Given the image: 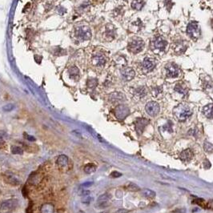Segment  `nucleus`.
Listing matches in <instances>:
<instances>
[{
    "label": "nucleus",
    "mask_w": 213,
    "mask_h": 213,
    "mask_svg": "<svg viewBox=\"0 0 213 213\" xmlns=\"http://www.w3.org/2000/svg\"><path fill=\"white\" fill-rule=\"evenodd\" d=\"M173 115L180 122H184L192 115V109L186 104H179L173 109Z\"/></svg>",
    "instance_id": "f257e3e1"
},
{
    "label": "nucleus",
    "mask_w": 213,
    "mask_h": 213,
    "mask_svg": "<svg viewBox=\"0 0 213 213\" xmlns=\"http://www.w3.org/2000/svg\"><path fill=\"white\" fill-rule=\"evenodd\" d=\"M75 36L78 41H86L91 38V28L88 25L80 24L75 27Z\"/></svg>",
    "instance_id": "f03ea898"
},
{
    "label": "nucleus",
    "mask_w": 213,
    "mask_h": 213,
    "mask_svg": "<svg viewBox=\"0 0 213 213\" xmlns=\"http://www.w3.org/2000/svg\"><path fill=\"white\" fill-rule=\"evenodd\" d=\"M144 48V41L139 37L132 38L128 43V49L133 54H138L141 52Z\"/></svg>",
    "instance_id": "7ed1b4c3"
},
{
    "label": "nucleus",
    "mask_w": 213,
    "mask_h": 213,
    "mask_svg": "<svg viewBox=\"0 0 213 213\" xmlns=\"http://www.w3.org/2000/svg\"><path fill=\"white\" fill-rule=\"evenodd\" d=\"M186 32H187V35L189 36L190 39H191L192 40L196 41L200 38L201 35V31L199 24L196 22H189L188 25L187 26V29H186Z\"/></svg>",
    "instance_id": "20e7f679"
},
{
    "label": "nucleus",
    "mask_w": 213,
    "mask_h": 213,
    "mask_svg": "<svg viewBox=\"0 0 213 213\" xmlns=\"http://www.w3.org/2000/svg\"><path fill=\"white\" fill-rule=\"evenodd\" d=\"M167 46V42L162 36H157L152 40V47L154 50L157 52H163Z\"/></svg>",
    "instance_id": "39448f33"
},
{
    "label": "nucleus",
    "mask_w": 213,
    "mask_h": 213,
    "mask_svg": "<svg viewBox=\"0 0 213 213\" xmlns=\"http://www.w3.org/2000/svg\"><path fill=\"white\" fill-rule=\"evenodd\" d=\"M165 71H166V75L167 78H176L179 77L180 74V69L178 65L176 63H167L165 66Z\"/></svg>",
    "instance_id": "423d86ee"
},
{
    "label": "nucleus",
    "mask_w": 213,
    "mask_h": 213,
    "mask_svg": "<svg viewBox=\"0 0 213 213\" xmlns=\"http://www.w3.org/2000/svg\"><path fill=\"white\" fill-rule=\"evenodd\" d=\"M114 113L117 119H124L130 114V109L128 106L120 104L119 106L116 107V109L114 111Z\"/></svg>",
    "instance_id": "0eeeda50"
},
{
    "label": "nucleus",
    "mask_w": 213,
    "mask_h": 213,
    "mask_svg": "<svg viewBox=\"0 0 213 213\" xmlns=\"http://www.w3.org/2000/svg\"><path fill=\"white\" fill-rule=\"evenodd\" d=\"M146 112L151 117H155L160 112V105L155 101H151L146 104L145 107Z\"/></svg>",
    "instance_id": "6e6552de"
},
{
    "label": "nucleus",
    "mask_w": 213,
    "mask_h": 213,
    "mask_svg": "<svg viewBox=\"0 0 213 213\" xmlns=\"http://www.w3.org/2000/svg\"><path fill=\"white\" fill-rule=\"evenodd\" d=\"M156 61L155 59L151 58V57H146L144 60V61H143L142 67H143V69L145 71L149 72L151 71L156 67Z\"/></svg>",
    "instance_id": "1a4fd4ad"
},
{
    "label": "nucleus",
    "mask_w": 213,
    "mask_h": 213,
    "mask_svg": "<svg viewBox=\"0 0 213 213\" xmlns=\"http://www.w3.org/2000/svg\"><path fill=\"white\" fill-rule=\"evenodd\" d=\"M107 60L106 57L104 56L103 54L98 53L95 54L94 56L92 57L91 63L95 67H103L106 64Z\"/></svg>",
    "instance_id": "9d476101"
},
{
    "label": "nucleus",
    "mask_w": 213,
    "mask_h": 213,
    "mask_svg": "<svg viewBox=\"0 0 213 213\" xmlns=\"http://www.w3.org/2000/svg\"><path fill=\"white\" fill-rule=\"evenodd\" d=\"M135 75V72L131 67H124L121 70V76L126 81H130L134 78Z\"/></svg>",
    "instance_id": "9b49d317"
},
{
    "label": "nucleus",
    "mask_w": 213,
    "mask_h": 213,
    "mask_svg": "<svg viewBox=\"0 0 213 213\" xmlns=\"http://www.w3.org/2000/svg\"><path fill=\"white\" fill-rule=\"evenodd\" d=\"M187 43H185L184 41L179 40L176 42V43L174 44V50L175 52L179 54L184 53L185 50H187Z\"/></svg>",
    "instance_id": "f8f14e48"
},
{
    "label": "nucleus",
    "mask_w": 213,
    "mask_h": 213,
    "mask_svg": "<svg viewBox=\"0 0 213 213\" xmlns=\"http://www.w3.org/2000/svg\"><path fill=\"white\" fill-rule=\"evenodd\" d=\"M179 158L184 162H189L193 158V152L191 149H185L179 155Z\"/></svg>",
    "instance_id": "ddd939ff"
},
{
    "label": "nucleus",
    "mask_w": 213,
    "mask_h": 213,
    "mask_svg": "<svg viewBox=\"0 0 213 213\" xmlns=\"http://www.w3.org/2000/svg\"><path fill=\"white\" fill-rule=\"evenodd\" d=\"M149 121L147 120V119H143V118H140V119H138L136 120L135 122V126H136V132H139V134H141L144 129L145 128V127L148 124Z\"/></svg>",
    "instance_id": "4468645a"
},
{
    "label": "nucleus",
    "mask_w": 213,
    "mask_h": 213,
    "mask_svg": "<svg viewBox=\"0 0 213 213\" xmlns=\"http://www.w3.org/2000/svg\"><path fill=\"white\" fill-rule=\"evenodd\" d=\"M97 205L100 208H104L109 205V197L107 194H104L98 198Z\"/></svg>",
    "instance_id": "2eb2a0df"
},
{
    "label": "nucleus",
    "mask_w": 213,
    "mask_h": 213,
    "mask_svg": "<svg viewBox=\"0 0 213 213\" xmlns=\"http://www.w3.org/2000/svg\"><path fill=\"white\" fill-rule=\"evenodd\" d=\"M17 204L18 203H17V201L15 200H10L4 201L1 204L0 208L3 209V210H5V209H12V208L15 207Z\"/></svg>",
    "instance_id": "dca6fc26"
},
{
    "label": "nucleus",
    "mask_w": 213,
    "mask_h": 213,
    "mask_svg": "<svg viewBox=\"0 0 213 213\" xmlns=\"http://www.w3.org/2000/svg\"><path fill=\"white\" fill-rule=\"evenodd\" d=\"M69 75L70 77L73 78L74 80H77L78 78L80 77V72L79 70L75 66L71 67V68L69 69Z\"/></svg>",
    "instance_id": "f3484780"
},
{
    "label": "nucleus",
    "mask_w": 213,
    "mask_h": 213,
    "mask_svg": "<svg viewBox=\"0 0 213 213\" xmlns=\"http://www.w3.org/2000/svg\"><path fill=\"white\" fill-rule=\"evenodd\" d=\"M124 98H125V96L122 93H120V92H114L112 94L110 95L109 99L111 102L115 103V102H118V101L123 100Z\"/></svg>",
    "instance_id": "a211bd4d"
},
{
    "label": "nucleus",
    "mask_w": 213,
    "mask_h": 213,
    "mask_svg": "<svg viewBox=\"0 0 213 213\" xmlns=\"http://www.w3.org/2000/svg\"><path fill=\"white\" fill-rule=\"evenodd\" d=\"M175 91L179 93L180 95H184V96L187 95L188 92V88H186L184 84H182V83H177L175 86Z\"/></svg>",
    "instance_id": "6ab92c4d"
},
{
    "label": "nucleus",
    "mask_w": 213,
    "mask_h": 213,
    "mask_svg": "<svg viewBox=\"0 0 213 213\" xmlns=\"http://www.w3.org/2000/svg\"><path fill=\"white\" fill-rule=\"evenodd\" d=\"M144 0H133L132 3V7L135 11H140L144 6Z\"/></svg>",
    "instance_id": "aec40b11"
},
{
    "label": "nucleus",
    "mask_w": 213,
    "mask_h": 213,
    "mask_svg": "<svg viewBox=\"0 0 213 213\" xmlns=\"http://www.w3.org/2000/svg\"><path fill=\"white\" fill-rule=\"evenodd\" d=\"M57 163L60 167H64L67 165L68 163V158L65 155H61L58 157V160H57Z\"/></svg>",
    "instance_id": "412c9836"
},
{
    "label": "nucleus",
    "mask_w": 213,
    "mask_h": 213,
    "mask_svg": "<svg viewBox=\"0 0 213 213\" xmlns=\"http://www.w3.org/2000/svg\"><path fill=\"white\" fill-rule=\"evenodd\" d=\"M203 113L207 118H212V104H209L203 108Z\"/></svg>",
    "instance_id": "4be33fe9"
},
{
    "label": "nucleus",
    "mask_w": 213,
    "mask_h": 213,
    "mask_svg": "<svg viewBox=\"0 0 213 213\" xmlns=\"http://www.w3.org/2000/svg\"><path fill=\"white\" fill-rule=\"evenodd\" d=\"M147 95V89L145 87H139L135 89V95L138 98H144Z\"/></svg>",
    "instance_id": "5701e85b"
},
{
    "label": "nucleus",
    "mask_w": 213,
    "mask_h": 213,
    "mask_svg": "<svg viewBox=\"0 0 213 213\" xmlns=\"http://www.w3.org/2000/svg\"><path fill=\"white\" fill-rule=\"evenodd\" d=\"M143 195L144 197L147 198V199H153L156 196V192L152 191V190H151V189L145 188V189L143 190Z\"/></svg>",
    "instance_id": "b1692460"
},
{
    "label": "nucleus",
    "mask_w": 213,
    "mask_h": 213,
    "mask_svg": "<svg viewBox=\"0 0 213 213\" xmlns=\"http://www.w3.org/2000/svg\"><path fill=\"white\" fill-rule=\"evenodd\" d=\"M95 171H96V166L93 163H88L84 167V172L87 174H91V173L95 172Z\"/></svg>",
    "instance_id": "393cba45"
},
{
    "label": "nucleus",
    "mask_w": 213,
    "mask_h": 213,
    "mask_svg": "<svg viewBox=\"0 0 213 213\" xmlns=\"http://www.w3.org/2000/svg\"><path fill=\"white\" fill-rule=\"evenodd\" d=\"M42 213H54V207L50 204H45L41 209Z\"/></svg>",
    "instance_id": "a878e982"
},
{
    "label": "nucleus",
    "mask_w": 213,
    "mask_h": 213,
    "mask_svg": "<svg viewBox=\"0 0 213 213\" xmlns=\"http://www.w3.org/2000/svg\"><path fill=\"white\" fill-rule=\"evenodd\" d=\"M98 84V81L96 78H89L88 80V87L89 88H91V89H94Z\"/></svg>",
    "instance_id": "bb28decb"
},
{
    "label": "nucleus",
    "mask_w": 213,
    "mask_h": 213,
    "mask_svg": "<svg viewBox=\"0 0 213 213\" xmlns=\"http://www.w3.org/2000/svg\"><path fill=\"white\" fill-rule=\"evenodd\" d=\"M127 188L131 191H138L140 190L139 187L135 184H133V183H129L127 185Z\"/></svg>",
    "instance_id": "cd10ccee"
},
{
    "label": "nucleus",
    "mask_w": 213,
    "mask_h": 213,
    "mask_svg": "<svg viewBox=\"0 0 213 213\" xmlns=\"http://www.w3.org/2000/svg\"><path fill=\"white\" fill-rule=\"evenodd\" d=\"M106 35L107 38H110V39H113L115 37V30L112 29V27H107L106 29Z\"/></svg>",
    "instance_id": "c85d7f7f"
},
{
    "label": "nucleus",
    "mask_w": 213,
    "mask_h": 213,
    "mask_svg": "<svg viewBox=\"0 0 213 213\" xmlns=\"http://www.w3.org/2000/svg\"><path fill=\"white\" fill-rule=\"evenodd\" d=\"M204 148L206 152H207V153H212V144L209 143V142L205 141L204 145Z\"/></svg>",
    "instance_id": "c756f323"
},
{
    "label": "nucleus",
    "mask_w": 213,
    "mask_h": 213,
    "mask_svg": "<svg viewBox=\"0 0 213 213\" xmlns=\"http://www.w3.org/2000/svg\"><path fill=\"white\" fill-rule=\"evenodd\" d=\"M163 131H167V132H173L172 123V122L167 123L166 125H164L163 127Z\"/></svg>",
    "instance_id": "7c9ffc66"
},
{
    "label": "nucleus",
    "mask_w": 213,
    "mask_h": 213,
    "mask_svg": "<svg viewBox=\"0 0 213 213\" xmlns=\"http://www.w3.org/2000/svg\"><path fill=\"white\" fill-rule=\"evenodd\" d=\"M11 152L13 154H18V155H22V153H23L22 149L19 147H16V146L11 147Z\"/></svg>",
    "instance_id": "2f4dec72"
},
{
    "label": "nucleus",
    "mask_w": 213,
    "mask_h": 213,
    "mask_svg": "<svg viewBox=\"0 0 213 213\" xmlns=\"http://www.w3.org/2000/svg\"><path fill=\"white\" fill-rule=\"evenodd\" d=\"M14 107H15V106L13 104H6V106L3 107V109L5 111H12L14 109Z\"/></svg>",
    "instance_id": "473e14b6"
},
{
    "label": "nucleus",
    "mask_w": 213,
    "mask_h": 213,
    "mask_svg": "<svg viewBox=\"0 0 213 213\" xmlns=\"http://www.w3.org/2000/svg\"><path fill=\"white\" fill-rule=\"evenodd\" d=\"M161 93V89L160 88H155L152 89V94H153V96L156 97L158 96V95Z\"/></svg>",
    "instance_id": "72a5a7b5"
},
{
    "label": "nucleus",
    "mask_w": 213,
    "mask_h": 213,
    "mask_svg": "<svg viewBox=\"0 0 213 213\" xmlns=\"http://www.w3.org/2000/svg\"><path fill=\"white\" fill-rule=\"evenodd\" d=\"M111 176L113 178H118V177L122 176V174L120 172H113L111 173Z\"/></svg>",
    "instance_id": "f704fd0d"
},
{
    "label": "nucleus",
    "mask_w": 213,
    "mask_h": 213,
    "mask_svg": "<svg viewBox=\"0 0 213 213\" xmlns=\"http://www.w3.org/2000/svg\"><path fill=\"white\" fill-rule=\"evenodd\" d=\"M173 213H185L186 212V209L185 208H178L176 209L175 211H173Z\"/></svg>",
    "instance_id": "c9c22d12"
},
{
    "label": "nucleus",
    "mask_w": 213,
    "mask_h": 213,
    "mask_svg": "<svg viewBox=\"0 0 213 213\" xmlns=\"http://www.w3.org/2000/svg\"><path fill=\"white\" fill-rule=\"evenodd\" d=\"M6 132H0V143H2L3 140V138L6 136Z\"/></svg>",
    "instance_id": "e433bc0d"
},
{
    "label": "nucleus",
    "mask_w": 213,
    "mask_h": 213,
    "mask_svg": "<svg viewBox=\"0 0 213 213\" xmlns=\"http://www.w3.org/2000/svg\"><path fill=\"white\" fill-rule=\"evenodd\" d=\"M128 212H129L128 210H127V209H123V208H122V209H119V210H118L117 212H116V213H128Z\"/></svg>",
    "instance_id": "4c0bfd02"
},
{
    "label": "nucleus",
    "mask_w": 213,
    "mask_h": 213,
    "mask_svg": "<svg viewBox=\"0 0 213 213\" xmlns=\"http://www.w3.org/2000/svg\"><path fill=\"white\" fill-rule=\"evenodd\" d=\"M93 183L92 182H88V183H84L83 184H82V186H83V187H89V186H91V184H92Z\"/></svg>",
    "instance_id": "58836bf2"
},
{
    "label": "nucleus",
    "mask_w": 213,
    "mask_h": 213,
    "mask_svg": "<svg viewBox=\"0 0 213 213\" xmlns=\"http://www.w3.org/2000/svg\"><path fill=\"white\" fill-rule=\"evenodd\" d=\"M90 200H91V198H89V197H85L84 199H83V203H89L90 202Z\"/></svg>",
    "instance_id": "ea45409f"
},
{
    "label": "nucleus",
    "mask_w": 213,
    "mask_h": 213,
    "mask_svg": "<svg viewBox=\"0 0 213 213\" xmlns=\"http://www.w3.org/2000/svg\"><path fill=\"white\" fill-rule=\"evenodd\" d=\"M27 139H28L30 141H35V139L34 138L33 136H32V135H28V136H27Z\"/></svg>",
    "instance_id": "a19ab883"
},
{
    "label": "nucleus",
    "mask_w": 213,
    "mask_h": 213,
    "mask_svg": "<svg viewBox=\"0 0 213 213\" xmlns=\"http://www.w3.org/2000/svg\"><path fill=\"white\" fill-rule=\"evenodd\" d=\"M79 213H84V212H82V211H80V212H79Z\"/></svg>",
    "instance_id": "79ce46f5"
},
{
    "label": "nucleus",
    "mask_w": 213,
    "mask_h": 213,
    "mask_svg": "<svg viewBox=\"0 0 213 213\" xmlns=\"http://www.w3.org/2000/svg\"><path fill=\"white\" fill-rule=\"evenodd\" d=\"M102 213H107V212H102Z\"/></svg>",
    "instance_id": "37998d69"
}]
</instances>
